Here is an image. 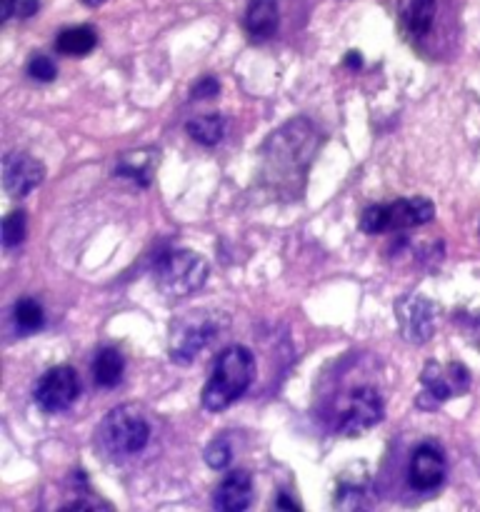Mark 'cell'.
Segmentation results:
<instances>
[{"label": "cell", "instance_id": "obj_6", "mask_svg": "<svg viewBox=\"0 0 480 512\" xmlns=\"http://www.w3.org/2000/svg\"><path fill=\"white\" fill-rule=\"evenodd\" d=\"M420 385H423V393H420L418 405L430 410L445 400L468 393L470 370L463 363H435V360H430L420 373Z\"/></svg>", "mask_w": 480, "mask_h": 512}, {"label": "cell", "instance_id": "obj_14", "mask_svg": "<svg viewBox=\"0 0 480 512\" xmlns=\"http://www.w3.org/2000/svg\"><path fill=\"white\" fill-rule=\"evenodd\" d=\"M243 23L253 40L270 38L278 30V3L275 0H250Z\"/></svg>", "mask_w": 480, "mask_h": 512}, {"label": "cell", "instance_id": "obj_28", "mask_svg": "<svg viewBox=\"0 0 480 512\" xmlns=\"http://www.w3.org/2000/svg\"><path fill=\"white\" fill-rule=\"evenodd\" d=\"M345 65H348L350 70H360V68H363V58H360L358 50H350V53L345 55Z\"/></svg>", "mask_w": 480, "mask_h": 512}, {"label": "cell", "instance_id": "obj_7", "mask_svg": "<svg viewBox=\"0 0 480 512\" xmlns=\"http://www.w3.org/2000/svg\"><path fill=\"white\" fill-rule=\"evenodd\" d=\"M383 420V398L375 388L350 390L340 405L338 430L343 435H360Z\"/></svg>", "mask_w": 480, "mask_h": 512}, {"label": "cell", "instance_id": "obj_24", "mask_svg": "<svg viewBox=\"0 0 480 512\" xmlns=\"http://www.w3.org/2000/svg\"><path fill=\"white\" fill-rule=\"evenodd\" d=\"M28 75L33 80H40V83H50V80H55V75H58V68H55V63L48 55L38 53L28 60Z\"/></svg>", "mask_w": 480, "mask_h": 512}, {"label": "cell", "instance_id": "obj_8", "mask_svg": "<svg viewBox=\"0 0 480 512\" xmlns=\"http://www.w3.org/2000/svg\"><path fill=\"white\" fill-rule=\"evenodd\" d=\"M80 395V380L70 365H55L48 373L40 378L38 388H35V403L45 410V413H63L75 398Z\"/></svg>", "mask_w": 480, "mask_h": 512}, {"label": "cell", "instance_id": "obj_26", "mask_svg": "<svg viewBox=\"0 0 480 512\" xmlns=\"http://www.w3.org/2000/svg\"><path fill=\"white\" fill-rule=\"evenodd\" d=\"M40 3L38 0H18V8H15V15H20V18H30V15L38 13Z\"/></svg>", "mask_w": 480, "mask_h": 512}, {"label": "cell", "instance_id": "obj_17", "mask_svg": "<svg viewBox=\"0 0 480 512\" xmlns=\"http://www.w3.org/2000/svg\"><path fill=\"white\" fill-rule=\"evenodd\" d=\"M98 45V35L90 25H75V28H65L63 33L55 38V48L58 53L70 55V58H80V55H88L90 50Z\"/></svg>", "mask_w": 480, "mask_h": 512}, {"label": "cell", "instance_id": "obj_21", "mask_svg": "<svg viewBox=\"0 0 480 512\" xmlns=\"http://www.w3.org/2000/svg\"><path fill=\"white\" fill-rule=\"evenodd\" d=\"M360 230L368 235H378L390 230V205H370L360 215Z\"/></svg>", "mask_w": 480, "mask_h": 512}, {"label": "cell", "instance_id": "obj_12", "mask_svg": "<svg viewBox=\"0 0 480 512\" xmlns=\"http://www.w3.org/2000/svg\"><path fill=\"white\" fill-rule=\"evenodd\" d=\"M253 500V478L245 470H233L223 478L213 495V508L223 512L245 510Z\"/></svg>", "mask_w": 480, "mask_h": 512}, {"label": "cell", "instance_id": "obj_30", "mask_svg": "<svg viewBox=\"0 0 480 512\" xmlns=\"http://www.w3.org/2000/svg\"><path fill=\"white\" fill-rule=\"evenodd\" d=\"M470 335H473V343L480 348V313L475 315L473 323H470Z\"/></svg>", "mask_w": 480, "mask_h": 512}, {"label": "cell", "instance_id": "obj_19", "mask_svg": "<svg viewBox=\"0 0 480 512\" xmlns=\"http://www.w3.org/2000/svg\"><path fill=\"white\" fill-rule=\"evenodd\" d=\"M13 323L20 335L38 333V330L45 325L43 305L33 298H20L13 308Z\"/></svg>", "mask_w": 480, "mask_h": 512}, {"label": "cell", "instance_id": "obj_23", "mask_svg": "<svg viewBox=\"0 0 480 512\" xmlns=\"http://www.w3.org/2000/svg\"><path fill=\"white\" fill-rule=\"evenodd\" d=\"M230 460H233V448H230L228 438H215L213 443L205 448V463L210 465L213 470H225L230 465Z\"/></svg>", "mask_w": 480, "mask_h": 512}, {"label": "cell", "instance_id": "obj_2", "mask_svg": "<svg viewBox=\"0 0 480 512\" xmlns=\"http://www.w3.org/2000/svg\"><path fill=\"white\" fill-rule=\"evenodd\" d=\"M255 378V358L243 345H230L215 360L208 383L203 388V408L208 413H220L230 408Z\"/></svg>", "mask_w": 480, "mask_h": 512}, {"label": "cell", "instance_id": "obj_27", "mask_svg": "<svg viewBox=\"0 0 480 512\" xmlns=\"http://www.w3.org/2000/svg\"><path fill=\"white\" fill-rule=\"evenodd\" d=\"M15 8H18V0H0V23H8Z\"/></svg>", "mask_w": 480, "mask_h": 512}, {"label": "cell", "instance_id": "obj_20", "mask_svg": "<svg viewBox=\"0 0 480 512\" xmlns=\"http://www.w3.org/2000/svg\"><path fill=\"white\" fill-rule=\"evenodd\" d=\"M150 170H153V163H145V153L138 155V150H133L130 155H125L115 173L123 178H133L138 185H150Z\"/></svg>", "mask_w": 480, "mask_h": 512}, {"label": "cell", "instance_id": "obj_15", "mask_svg": "<svg viewBox=\"0 0 480 512\" xmlns=\"http://www.w3.org/2000/svg\"><path fill=\"white\" fill-rule=\"evenodd\" d=\"M435 0H400V25L413 38H423L433 28Z\"/></svg>", "mask_w": 480, "mask_h": 512}, {"label": "cell", "instance_id": "obj_11", "mask_svg": "<svg viewBox=\"0 0 480 512\" xmlns=\"http://www.w3.org/2000/svg\"><path fill=\"white\" fill-rule=\"evenodd\" d=\"M43 175V163L35 160L33 155L13 150L3 158V185L13 198H23V195L33 193L43 183Z\"/></svg>", "mask_w": 480, "mask_h": 512}, {"label": "cell", "instance_id": "obj_18", "mask_svg": "<svg viewBox=\"0 0 480 512\" xmlns=\"http://www.w3.org/2000/svg\"><path fill=\"white\" fill-rule=\"evenodd\" d=\"M185 130L190 133V138L200 145H218L225 135V118L223 115H200V118L188 120Z\"/></svg>", "mask_w": 480, "mask_h": 512}, {"label": "cell", "instance_id": "obj_10", "mask_svg": "<svg viewBox=\"0 0 480 512\" xmlns=\"http://www.w3.org/2000/svg\"><path fill=\"white\" fill-rule=\"evenodd\" d=\"M445 455L438 445L423 443L420 448H415L413 458H410L408 468V483L410 488L418 490V493H430V490H438L445 480Z\"/></svg>", "mask_w": 480, "mask_h": 512}, {"label": "cell", "instance_id": "obj_9", "mask_svg": "<svg viewBox=\"0 0 480 512\" xmlns=\"http://www.w3.org/2000/svg\"><path fill=\"white\" fill-rule=\"evenodd\" d=\"M395 318H398L400 335L408 343L423 345L433 338L438 310L423 295H405L395 303Z\"/></svg>", "mask_w": 480, "mask_h": 512}, {"label": "cell", "instance_id": "obj_5", "mask_svg": "<svg viewBox=\"0 0 480 512\" xmlns=\"http://www.w3.org/2000/svg\"><path fill=\"white\" fill-rule=\"evenodd\" d=\"M218 335V320L205 310H193L173 325L168 353L175 365H190L198 358L200 350L208 348Z\"/></svg>", "mask_w": 480, "mask_h": 512}, {"label": "cell", "instance_id": "obj_3", "mask_svg": "<svg viewBox=\"0 0 480 512\" xmlns=\"http://www.w3.org/2000/svg\"><path fill=\"white\" fill-rule=\"evenodd\" d=\"M148 440L150 425L135 405H120V408L110 410L95 435L98 450L110 460L133 458L148 445Z\"/></svg>", "mask_w": 480, "mask_h": 512}, {"label": "cell", "instance_id": "obj_25", "mask_svg": "<svg viewBox=\"0 0 480 512\" xmlns=\"http://www.w3.org/2000/svg\"><path fill=\"white\" fill-rule=\"evenodd\" d=\"M220 93V83L215 75H203L198 83L190 88V100H210Z\"/></svg>", "mask_w": 480, "mask_h": 512}, {"label": "cell", "instance_id": "obj_13", "mask_svg": "<svg viewBox=\"0 0 480 512\" xmlns=\"http://www.w3.org/2000/svg\"><path fill=\"white\" fill-rule=\"evenodd\" d=\"M435 215V208L425 198H405L390 205V230H408L415 225L430 223Z\"/></svg>", "mask_w": 480, "mask_h": 512}, {"label": "cell", "instance_id": "obj_22", "mask_svg": "<svg viewBox=\"0 0 480 512\" xmlns=\"http://www.w3.org/2000/svg\"><path fill=\"white\" fill-rule=\"evenodd\" d=\"M25 240V213L23 210H13L8 218L3 220V245L5 250L18 248Z\"/></svg>", "mask_w": 480, "mask_h": 512}, {"label": "cell", "instance_id": "obj_31", "mask_svg": "<svg viewBox=\"0 0 480 512\" xmlns=\"http://www.w3.org/2000/svg\"><path fill=\"white\" fill-rule=\"evenodd\" d=\"M85 5H90V8H95V5H100V3H105V0H83Z\"/></svg>", "mask_w": 480, "mask_h": 512}, {"label": "cell", "instance_id": "obj_1", "mask_svg": "<svg viewBox=\"0 0 480 512\" xmlns=\"http://www.w3.org/2000/svg\"><path fill=\"white\" fill-rule=\"evenodd\" d=\"M315 150V130L305 118L290 120L265 145V173L280 180V188L288 183L298 185L303 170L308 168Z\"/></svg>", "mask_w": 480, "mask_h": 512}, {"label": "cell", "instance_id": "obj_29", "mask_svg": "<svg viewBox=\"0 0 480 512\" xmlns=\"http://www.w3.org/2000/svg\"><path fill=\"white\" fill-rule=\"evenodd\" d=\"M275 508H283V510H300L298 503H293V500L288 498V495H280L278 500H275Z\"/></svg>", "mask_w": 480, "mask_h": 512}, {"label": "cell", "instance_id": "obj_4", "mask_svg": "<svg viewBox=\"0 0 480 512\" xmlns=\"http://www.w3.org/2000/svg\"><path fill=\"white\" fill-rule=\"evenodd\" d=\"M208 273L205 258L185 248L163 253L153 268L155 285L168 298H188V295L198 293L208 280Z\"/></svg>", "mask_w": 480, "mask_h": 512}, {"label": "cell", "instance_id": "obj_16", "mask_svg": "<svg viewBox=\"0 0 480 512\" xmlns=\"http://www.w3.org/2000/svg\"><path fill=\"white\" fill-rule=\"evenodd\" d=\"M123 370H125V360L120 355L118 348H100L98 355L93 360V378L98 388H115L123 378Z\"/></svg>", "mask_w": 480, "mask_h": 512}]
</instances>
